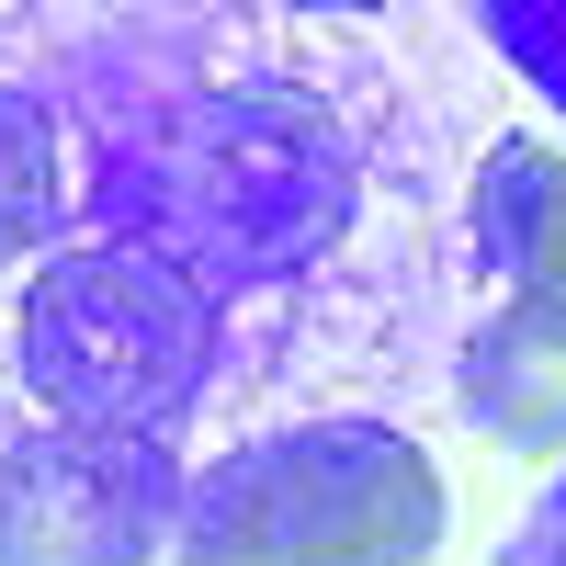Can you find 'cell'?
Wrapping results in <instances>:
<instances>
[{
	"instance_id": "obj_1",
	"label": "cell",
	"mask_w": 566,
	"mask_h": 566,
	"mask_svg": "<svg viewBox=\"0 0 566 566\" xmlns=\"http://www.w3.org/2000/svg\"><path fill=\"white\" fill-rule=\"evenodd\" d=\"M442 476L397 419H295L216 453L181 499V566H431Z\"/></svg>"
},
{
	"instance_id": "obj_2",
	"label": "cell",
	"mask_w": 566,
	"mask_h": 566,
	"mask_svg": "<svg viewBox=\"0 0 566 566\" xmlns=\"http://www.w3.org/2000/svg\"><path fill=\"white\" fill-rule=\"evenodd\" d=\"M193 476L170 464L159 431H91V419H45V431L0 442V566H148L181 533Z\"/></svg>"
},
{
	"instance_id": "obj_3",
	"label": "cell",
	"mask_w": 566,
	"mask_h": 566,
	"mask_svg": "<svg viewBox=\"0 0 566 566\" xmlns=\"http://www.w3.org/2000/svg\"><path fill=\"white\" fill-rule=\"evenodd\" d=\"M453 408L476 419V442L566 464V306L555 295L488 306L453 352Z\"/></svg>"
},
{
	"instance_id": "obj_4",
	"label": "cell",
	"mask_w": 566,
	"mask_h": 566,
	"mask_svg": "<svg viewBox=\"0 0 566 566\" xmlns=\"http://www.w3.org/2000/svg\"><path fill=\"white\" fill-rule=\"evenodd\" d=\"M464 227H476V261L510 272V295H555L566 306V148L499 136L476 193H464Z\"/></svg>"
},
{
	"instance_id": "obj_5",
	"label": "cell",
	"mask_w": 566,
	"mask_h": 566,
	"mask_svg": "<svg viewBox=\"0 0 566 566\" xmlns=\"http://www.w3.org/2000/svg\"><path fill=\"white\" fill-rule=\"evenodd\" d=\"M45 227H57V125H45V103H23L0 80V272L34 261Z\"/></svg>"
},
{
	"instance_id": "obj_6",
	"label": "cell",
	"mask_w": 566,
	"mask_h": 566,
	"mask_svg": "<svg viewBox=\"0 0 566 566\" xmlns=\"http://www.w3.org/2000/svg\"><path fill=\"white\" fill-rule=\"evenodd\" d=\"M488 45L566 114V12H488Z\"/></svg>"
},
{
	"instance_id": "obj_7",
	"label": "cell",
	"mask_w": 566,
	"mask_h": 566,
	"mask_svg": "<svg viewBox=\"0 0 566 566\" xmlns=\"http://www.w3.org/2000/svg\"><path fill=\"white\" fill-rule=\"evenodd\" d=\"M499 566H566V464H555V488L510 522V544H499Z\"/></svg>"
}]
</instances>
